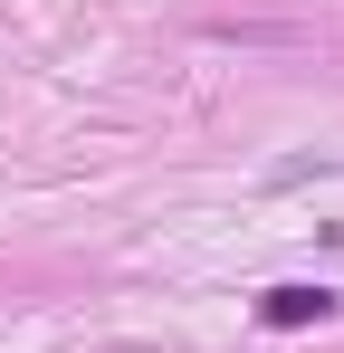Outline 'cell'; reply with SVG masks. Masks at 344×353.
Returning a JSON list of instances; mask_svg holds the SVG:
<instances>
[{
	"instance_id": "1",
	"label": "cell",
	"mask_w": 344,
	"mask_h": 353,
	"mask_svg": "<svg viewBox=\"0 0 344 353\" xmlns=\"http://www.w3.org/2000/svg\"><path fill=\"white\" fill-rule=\"evenodd\" d=\"M335 315V287H306V277H287V287L258 296V325L268 334H296V325H325Z\"/></svg>"
}]
</instances>
